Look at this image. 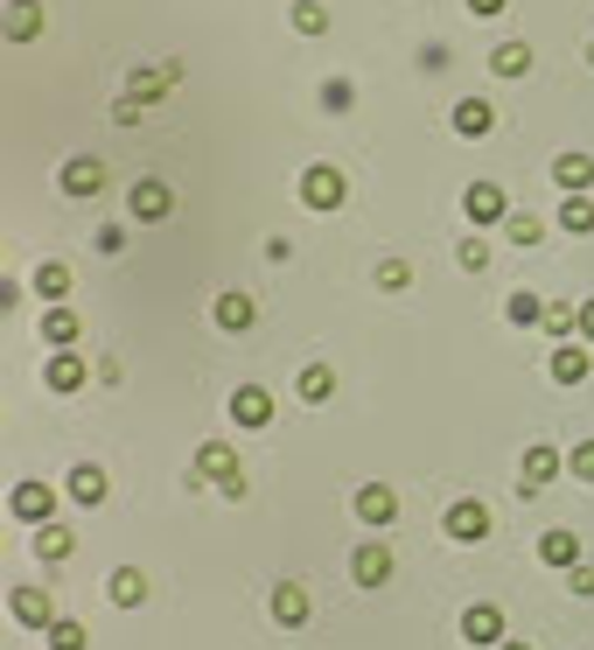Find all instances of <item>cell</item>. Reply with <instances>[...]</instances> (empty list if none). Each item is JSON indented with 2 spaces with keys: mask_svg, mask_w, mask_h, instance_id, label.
<instances>
[{
  "mask_svg": "<svg viewBox=\"0 0 594 650\" xmlns=\"http://www.w3.org/2000/svg\"><path fill=\"white\" fill-rule=\"evenodd\" d=\"M203 483H217V496H245V469H238L232 441H203V448H197V469H189V490H203Z\"/></svg>",
  "mask_w": 594,
  "mask_h": 650,
  "instance_id": "1",
  "label": "cell"
},
{
  "mask_svg": "<svg viewBox=\"0 0 594 650\" xmlns=\"http://www.w3.org/2000/svg\"><path fill=\"white\" fill-rule=\"evenodd\" d=\"M440 531H448L455 546H483V539H490V511L475 504V496H455L448 518H440Z\"/></svg>",
  "mask_w": 594,
  "mask_h": 650,
  "instance_id": "2",
  "label": "cell"
},
{
  "mask_svg": "<svg viewBox=\"0 0 594 650\" xmlns=\"http://www.w3.org/2000/svg\"><path fill=\"white\" fill-rule=\"evenodd\" d=\"M56 189H64V197H99V189H105V161L99 155H70L64 168H56Z\"/></svg>",
  "mask_w": 594,
  "mask_h": 650,
  "instance_id": "3",
  "label": "cell"
},
{
  "mask_svg": "<svg viewBox=\"0 0 594 650\" xmlns=\"http://www.w3.org/2000/svg\"><path fill=\"white\" fill-rule=\"evenodd\" d=\"M301 203H309V210H343V168L315 161L309 176H301Z\"/></svg>",
  "mask_w": 594,
  "mask_h": 650,
  "instance_id": "4",
  "label": "cell"
},
{
  "mask_svg": "<svg viewBox=\"0 0 594 650\" xmlns=\"http://www.w3.org/2000/svg\"><path fill=\"white\" fill-rule=\"evenodd\" d=\"M85 378H91V365H85V357H78V350H56V357H49V365H43V385H49L56 399H70V392H85Z\"/></svg>",
  "mask_w": 594,
  "mask_h": 650,
  "instance_id": "5",
  "label": "cell"
},
{
  "mask_svg": "<svg viewBox=\"0 0 594 650\" xmlns=\"http://www.w3.org/2000/svg\"><path fill=\"white\" fill-rule=\"evenodd\" d=\"M8 504H14V518H22V525H35V531H43V525H56V490H49V483H22V490L8 496Z\"/></svg>",
  "mask_w": 594,
  "mask_h": 650,
  "instance_id": "6",
  "label": "cell"
},
{
  "mask_svg": "<svg viewBox=\"0 0 594 650\" xmlns=\"http://www.w3.org/2000/svg\"><path fill=\"white\" fill-rule=\"evenodd\" d=\"M462 210H469V224H511V197L496 182H469Z\"/></svg>",
  "mask_w": 594,
  "mask_h": 650,
  "instance_id": "7",
  "label": "cell"
},
{
  "mask_svg": "<svg viewBox=\"0 0 594 650\" xmlns=\"http://www.w3.org/2000/svg\"><path fill=\"white\" fill-rule=\"evenodd\" d=\"M266 419H273V392H266V385H238V392H232V427L259 434Z\"/></svg>",
  "mask_w": 594,
  "mask_h": 650,
  "instance_id": "8",
  "label": "cell"
},
{
  "mask_svg": "<svg viewBox=\"0 0 594 650\" xmlns=\"http://www.w3.org/2000/svg\"><path fill=\"white\" fill-rule=\"evenodd\" d=\"M0 35H8V43H35V35H43V0H8V8H0Z\"/></svg>",
  "mask_w": 594,
  "mask_h": 650,
  "instance_id": "9",
  "label": "cell"
},
{
  "mask_svg": "<svg viewBox=\"0 0 594 650\" xmlns=\"http://www.w3.org/2000/svg\"><path fill=\"white\" fill-rule=\"evenodd\" d=\"M126 210H133V217H141V224H161L168 210H176V197H168V182L141 176V182H133V197H126Z\"/></svg>",
  "mask_w": 594,
  "mask_h": 650,
  "instance_id": "10",
  "label": "cell"
},
{
  "mask_svg": "<svg viewBox=\"0 0 594 650\" xmlns=\"http://www.w3.org/2000/svg\"><path fill=\"white\" fill-rule=\"evenodd\" d=\"M8 616L22 623V629H49V623H56V602L43 595V587H14V595H8Z\"/></svg>",
  "mask_w": 594,
  "mask_h": 650,
  "instance_id": "11",
  "label": "cell"
},
{
  "mask_svg": "<svg viewBox=\"0 0 594 650\" xmlns=\"http://www.w3.org/2000/svg\"><path fill=\"white\" fill-rule=\"evenodd\" d=\"M182 78V64H155V70H133L126 78V99H141V105H155V99H168V85Z\"/></svg>",
  "mask_w": 594,
  "mask_h": 650,
  "instance_id": "12",
  "label": "cell"
},
{
  "mask_svg": "<svg viewBox=\"0 0 594 650\" xmlns=\"http://www.w3.org/2000/svg\"><path fill=\"white\" fill-rule=\"evenodd\" d=\"M309 608L315 602H309V587H301V581H280L273 587V623L280 629H301V623H309Z\"/></svg>",
  "mask_w": 594,
  "mask_h": 650,
  "instance_id": "13",
  "label": "cell"
},
{
  "mask_svg": "<svg viewBox=\"0 0 594 650\" xmlns=\"http://www.w3.org/2000/svg\"><path fill=\"white\" fill-rule=\"evenodd\" d=\"M357 518H363V525H392V518H399V490L363 483V490H357Z\"/></svg>",
  "mask_w": 594,
  "mask_h": 650,
  "instance_id": "14",
  "label": "cell"
},
{
  "mask_svg": "<svg viewBox=\"0 0 594 650\" xmlns=\"http://www.w3.org/2000/svg\"><path fill=\"white\" fill-rule=\"evenodd\" d=\"M210 322H217V329H253V322H259V309H253V294H238V287H232V294H217V309H210Z\"/></svg>",
  "mask_w": 594,
  "mask_h": 650,
  "instance_id": "15",
  "label": "cell"
},
{
  "mask_svg": "<svg viewBox=\"0 0 594 650\" xmlns=\"http://www.w3.org/2000/svg\"><path fill=\"white\" fill-rule=\"evenodd\" d=\"M64 490H70V504L99 511V504H105V469H99V462H78V469H70V483H64Z\"/></svg>",
  "mask_w": 594,
  "mask_h": 650,
  "instance_id": "16",
  "label": "cell"
},
{
  "mask_svg": "<svg viewBox=\"0 0 594 650\" xmlns=\"http://www.w3.org/2000/svg\"><path fill=\"white\" fill-rule=\"evenodd\" d=\"M350 573H357V587H385L392 581V546H357Z\"/></svg>",
  "mask_w": 594,
  "mask_h": 650,
  "instance_id": "17",
  "label": "cell"
},
{
  "mask_svg": "<svg viewBox=\"0 0 594 650\" xmlns=\"http://www.w3.org/2000/svg\"><path fill=\"white\" fill-rule=\"evenodd\" d=\"M462 637H469V643H504V608H496V602H475L469 616H462Z\"/></svg>",
  "mask_w": 594,
  "mask_h": 650,
  "instance_id": "18",
  "label": "cell"
},
{
  "mask_svg": "<svg viewBox=\"0 0 594 650\" xmlns=\"http://www.w3.org/2000/svg\"><path fill=\"white\" fill-rule=\"evenodd\" d=\"M78 336H85L78 309H49L43 315V343H49V350H78Z\"/></svg>",
  "mask_w": 594,
  "mask_h": 650,
  "instance_id": "19",
  "label": "cell"
},
{
  "mask_svg": "<svg viewBox=\"0 0 594 650\" xmlns=\"http://www.w3.org/2000/svg\"><path fill=\"white\" fill-rule=\"evenodd\" d=\"M560 469H567L560 448H531V455H525V496H539L546 483H560Z\"/></svg>",
  "mask_w": 594,
  "mask_h": 650,
  "instance_id": "20",
  "label": "cell"
},
{
  "mask_svg": "<svg viewBox=\"0 0 594 650\" xmlns=\"http://www.w3.org/2000/svg\"><path fill=\"white\" fill-rule=\"evenodd\" d=\"M490 126H496L490 99H455V133H462V141H483Z\"/></svg>",
  "mask_w": 594,
  "mask_h": 650,
  "instance_id": "21",
  "label": "cell"
},
{
  "mask_svg": "<svg viewBox=\"0 0 594 650\" xmlns=\"http://www.w3.org/2000/svg\"><path fill=\"white\" fill-rule=\"evenodd\" d=\"M552 182H560L567 197H587V189H594V161L587 155H560V161H552Z\"/></svg>",
  "mask_w": 594,
  "mask_h": 650,
  "instance_id": "22",
  "label": "cell"
},
{
  "mask_svg": "<svg viewBox=\"0 0 594 650\" xmlns=\"http://www.w3.org/2000/svg\"><path fill=\"white\" fill-rule=\"evenodd\" d=\"M105 595H112V608H141V602H147V573H141V567H120V573L105 581Z\"/></svg>",
  "mask_w": 594,
  "mask_h": 650,
  "instance_id": "23",
  "label": "cell"
},
{
  "mask_svg": "<svg viewBox=\"0 0 594 650\" xmlns=\"http://www.w3.org/2000/svg\"><path fill=\"white\" fill-rule=\"evenodd\" d=\"M539 560H546V567H567V573H573V567H581V539H573L567 525H560V531H546V539H539Z\"/></svg>",
  "mask_w": 594,
  "mask_h": 650,
  "instance_id": "24",
  "label": "cell"
},
{
  "mask_svg": "<svg viewBox=\"0 0 594 650\" xmlns=\"http://www.w3.org/2000/svg\"><path fill=\"white\" fill-rule=\"evenodd\" d=\"M35 294H43L49 309H64V294H70V266H64V259H43V266H35Z\"/></svg>",
  "mask_w": 594,
  "mask_h": 650,
  "instance_id": "25",
  "label": "cell"
},
{
  "mask_svg": "<svg viewBox=\"0 0 594 650\" xmlns=\"http://www.w3.org/2000/svg\"><path fill=\"white\" fill-rule=\"evenodd\" d=\"M70 552H78V539H70V531H64V525H43V531H35V560H49V567H64V560H70Z\"/></svg>",
  "mask_w": 594,
  "mask_h": 650,
  "instance_id": "26",
  "label": "cell"
},
{
  "mask_svg": "<svg viewBox=\"0 0 594 650\" xmlns=\"http://www.w3.org/2000/svg\"><path fill=\"white\" fill-rule=\"evenodd\" d=\"M490 70H496V78H525V70H531V43H496Z\"/></svg>",
  "mask_w": 594,
  "mask_h": 650,
  "instance_id": "27",
  "label": "cell"
},
{
  "mask_svg": "<svg viewBox=\"0 0 594 650\" xmlns=\"http://www.w3.org/2000/svg\"><path fill=\"white\" fill-rule=\"evenodd\" d=\"M294 392L309 399V406H322V399H336V371H329V365H309V371L294 378Z\"/></svg>",
  "mask_w": 594,
  "mask_h": 650,
  "instance_id": "28",
  "label": "cell"
},
{
  "mask_svg": "<svg viewBox=\"0 0 594 650\" xmlns=\"http://www.w3.org/2000/svg\"><path fill=\"white\" fill-rule=\"evenodd\" d=\"M552 378H560V385H581V378H587V350H581V343H560V350H552Z\"/></svg>",
  "mask_w": 594,
  "mask_h": 650,
  "instance_id": "29",
  "label": "cell"
},
{
  "mask_svg": "<svg viewBox=\"0 0 594 650\" xmlns=\"http://www.w3.org/2000/svg\"><path fill=\"white\" fill-rule=\"evenodd\" d=\"M504 315L517 322V329H539V322H546V301H539V294H525V287H517V294L504 301Z\"/></svg>",
  "mask_w": 594,
  "mask_h": 650,
  "instance_id": "30",
  "label": "cell"
},
{
  "mask_svg": "<svg viewBox=\"0 0 594 650\" xmlns=\"http://www.w3.org/2000/svg\"><path fill=\"white\" fill-rule=\"evenodd\" d=\"M560 232H573V238L594 232V203L587 197H560Z\"/></svg>",
  "mask_w": 594,
  "mask_h": 650,
  "instance_id": "31",
  "label": "cell"
},
{
  "mask_svg": "<svg viewBox=\"0 0 594 650\" xmlns=\"http://www.w3.org/2000/svg\"><path fill=\"white\" fill-rule=\"evenodd\" d=\"M43 637H49V650H85V623H70V616H56V623L43 629Z\"/></svg>",
  "mask_w": 594,
  "mask_h": 650,
  "instance_id": "32",
  "label": "cell"
},
{
  "mask_svg": "<svg viewBox=\"0 0 594 650\" xmlns=\"http://www.w3.org/2000/svg\"><path fill=\"white\" fill-rule=\"evenodd\" d=\"M294 29L301 35H322V29H329V8H322V0H294Z\"/></svg>",
  "mask_w": 594,
  "mask_h": 650,
  "instance_id": "33",
  "label": "cell"
},
{
  "mask_svg": "<svg viewBox=\"0 0 594 650\" xmlns=\"http://www.w3.org/2000/svg\"><path fill=\"white\" fill-rule=\"evenodd\" d=\"M539 329H546V336H560V343H567L573 329H581V309H552V301H546V322H539Z\"/></svg>",
  "mask_w": 594,
  "mask_h": 650,
  "instance_id": "34",
  "label": "cell"
},
{
  "mask_svg": "<svg viewBox=\"0 0 594 650\" xmlns=\"http://www.w3.org/2000/svg\"><path fill=\"white\" fill-rule=\"evenodd\" d=\"M378 287H385V294H399V287H413V266H406V259H385V266H378Z\"/></svg>",
  "mask_w": 594,
  "mask_h": 650,
  "instance_id": "35",
  "label": "cell"
},
{
  "mask_svg": "<svg viewBox=\"0 0 594 650\" xmlns=\"http://www.w3.org/2000/svg\"><path fill=\"white\" fill-rule=\"evenodd\" d=\"M455 259H462V273H483V266H490V245H483V238H462V253H455Z\"/></svg>",
  "mask_w": 594,
  "mask_h": 650,
  "instance_id": "36",
  "label": "cell"
},
{
  "mask_svg": "<svg viewBox=\"0 0 594 650\" xmlns=\"http://www.w3.org/2000/svg\"><path fill=\"white\" fill-rule=\"evenodd\" d=\"M573 475H581V483H594V441H581V448H573V462H567Z\"/></svg>",
  "mask_w": 594,
  "mask_h": 650,
  "instance_id": "37",
  "label": "cell"
},
{
  "mask_svg": "<svg viewBox=\"0 0 594 650\" xmlns=\"http://www.w3.org/2000/svg\"><path fill=\"white\" fill-rule=\"evenodd\" d=\"M511 245H539V217H511Z\"/></svg>",
  "mask_w": 594,
  "mask_h": 650,
  "instance_id": "38",
  "label": "cell"
},
{
  "mask_svg": "<svg viewBox=\"0 0 594 650\" xmlns=\"http://www.w3.org/2000/svg\"><path fill=\"white\" fill-rule=\"evenodd\" d=\"M322 105H329V112H343V105H350V85H343V78H329V85H322Z\"/></svg>",
  "mask_w": 594,
  "mask_h": 650,
  "instance_id": "39",
  "label": "cell"
},
{
  "mask_svg": "<svg viewBox=\"0 0 594 650\" xmlns=\"http://www.w3.org/2000/svg\"><path fill=\"white\" fill-rule=\"evenodd\" d=\"M573 595H594V567H573Z\"/></svg>",
  "mask_w": 594,
  "mask_h": 650,
  "instance_id": "40",
  "label": "cell"
},
{
  "mask_svg": "<svg viewBox=\"0 0 594 650\" xmlns=\"http://www.w3.org/2000/svg\"><path fill=\"white\" fill-rule=\"evenodd\" d=\"M581 336L594 343V301H581Z\"/></svg>",
  "mask_w": 594,
  "mask_h": 650,
  "instance_id": "41",
  "label": "cell"
},
{
  "mask_svg": "<svg viewBox=\"0 0 594 650\" xmlns=\"http://www.w3.org/2000/svg\"><path fill=\"white\" fill-rule=\"evenodd\" d=\"M469 14H504V0H469Z\"/></svg>",
  "mask_w": 594,
  "mask_h": 650,
  "instance_id": "42",
  "label": "cell"
},
{
  "mask_svg": "<svg viewBox=\"0 0 594 650\" xmlns=\"http://www.w3.org/2000/svg\"><path fill=\"white\" fill-rule=\"evenodd\" d=\"M496 650H531V643H517V637H504V643H496Z\"/></svg>",
  "mask_w": 594,
  "mask_h": 650,
  "instance_id": "43",
  "label": "cell"
}]
</instances>
